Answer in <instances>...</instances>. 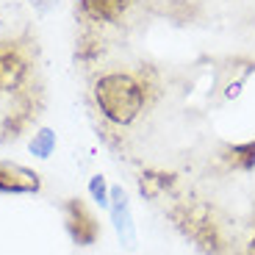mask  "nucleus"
Segmentation results:
<instances>
[{
	"instance_id": "obj_1",
	"label": "nucleus",
	"mask_w": 255,
	"mask_h": 255,
	"mask_svg": "<svg viewBox=\"0 0 255 255\" xmlns=\"http://www.w3.org/2000/svg\"><path fill=\"white\" fill-rule=\"evenodd\" d=\"M95 106L106 122L117 128L133 125L153 103L155 81L150 70H109L92 83Z\"/></svg>"
},
{
	"instance_id": "obj_7",
	"label": "nucleus",
	"mask_w": 255,
	"mask_h": 255,
	"mask_svg": "<svg viewBox=\"0 0 255 255\" xmlns=\"http://www.w3.org/2000/svg\"><path fill=\"white\" fill-rule=\"evenodd\" d=\"M136 0H78V14L95 25H114L130 11Z\"/></svg>"
},
{
	"instance_id": "obj_15",
	"label": "nucleus",
	"mask_w": 255,
	"mask_h": 255,
	"mask_svg": "<svg viewBox=\"0 0 255 255\" xmlns=\"http://www.w3.org/2000/svg\"><path fill=\"white\" fill-rule=\"evenodd\" d=\"M244 255H255V236L247 242V247H244Z\"/></svg>"
},
{
	"instance_id": "obj_8",
	"label": "nucleus",
	"mask_w": 255,
	"mask_h": 255,
	"mask_svg": "<svg viewBox=\"0 0 255 255\" xmlns=\"http://www.w3.org/2000/svg\"><path fill=\"white\" fill-rule=\"evenodd\" d=\"M253 72H255L253 58H228V61L219 67V81H217V86L222 89L225 100H236Z\"/></svg>"
},
{
	"instance_id": "obj_14",
	"label": "nucleus",
	"mask_w": 255,
	"mask_h": 255,
	"mask_svg": "<svg viewBox=\"0 0 255 255\" xmlns=\"http://www.w3.org/2000/svg\"><path fill=\"white\" fill-rule=\"evenodd\" d=\"M56 3V0H31V6L36 8L39 14H45V11H50V6Z\"/></svg>"
},
{
	"instance_id": "obj_10",
	"label": "nucleus",
	"mask_w": 255,
	"mask_h": 255,
	"mask_svg": "<svg viewBox=\"0 0 255 255\" xmlns=\"http://www.w3.org/2000/svg\"><path fill=\"white\" fill-rule=\"evenodd\" d=\"M219 158L239 172H253L255 169V139L242 141V144H225Z\"/></svg>"
},
{
	"instance_id": "obj_6",
	"label": "nucleus",
	"mask_w": 255,
	"mask_h": 255,
	"mask_svg": "<svg viewBox=\"0 0 255 255\" xmlns=\"http://www.w3.org/2000/svg\"><path fill=\"white\" fill-rule=\"evenodd\" d=\"M42 175L17 161H0V194H36Z\"/></svg>"
},
{
	"instance_id": "obj_4",
	"label": "nucleus",
	"mask_w": 255,
	"mask_h": 255,
	"mask_svg": "<svg viewBox=\"0 0 255 255\" xmlns=\"http://www.w3.org/2000/svg\"><path fill=\"white\" fill-rule=\"evenodd\" d=\"M64 228L78 247H89L100 239V222H97L95 211L86 205V200L81 197L64 200Z\"/></svg>"
},
{
	"instance_id": "obj_3",
	"label": "nucleus",
	"mask_w": 255,
	"mask_h": 255,
	"mask_svg": "<svg viewBox=\"0 0 255 255\" xmlns=\"http://www.w3.org/2000/svg\"><path fill=\"white\" fill-rule=\"evenodd\" d=\"M31 47L19 39H0V95H17L31 81Z\"/></svg>"
},
{
	"instance_id": "obj_11",
	"label": "nucleus",
	"mask_w": 255,
	"mask_h": 255,
	"mask_svg": "<svg viewBox=\"0 0 255 255\" xmlns=\"http://www.w3.org/2000/svg\"><path fill=\"white\" fill-rule=\"evenodd\" d=\"M175 183H178L175 175L158 172V169H147V172H141V178H139V191L147 200H161Z\"/></svg>"
},
{
	"instance_id": "obj_9",
	"label": "nucleus",
	"mask_w": 255,
	"mask_h": 255,
	"mask_svg": "<svg viewBox=\"0 0 255 255\" xmlns=\"http://www.w3.org/2000/svg\"><path fill=\"white\" fill-rule=\"evenodd\" d=\"M25 89H28V86H25ZM25 89L17 92V106H14V111H8V114L3 117V122H0V141L17 139V136L31 125L33 117H36V103H33V95H31V92H25Z\"/></svg>"
},
{
	"instance_id": "obj_2",
	"label": "nucleus",
	"mask_w": 255,
	"mask_h": 255,
	"mask_svg": "<svg viewBox=\"0 0 255 255\" xmlns=\"http://www.w3.org/2000/svg\"><path fill=\"white\" fill-rule=\"evenodd\" d=\"M172 219L186 236H189L191 242H197V247H203L205 253L222 255L225 250H228V239H225V233H222V225L214 219L208 205L180 203V205H175Z\"/></svg>"
},
{
	"instance_id": "obj_5",
	"label": "nucleus",
	"mask_w": 255,
	"mask_h": 255,
	"mask_svg": "<svg viewBox=\"0 0 255 255\" xmlns=\"http://www.w3.org/2000/svg\"><path fill=\"white\" fill-rule=\"evenodd\" d=\"M109 214H111V225H114V233H117V239H120V244L125 250H136L139 236H136L133 214H130V200H128L122 186H111Z\"/></svg>"
},
{
	"instance_id": "obj_13",
	"label": "nucleus",
	"mask_w": 255,
	"mask_h": 255,
	"mask_svg": "<svg viewBox=\"0 0 255 255\" xmlns=\"http://www.w3.org/2000/svg\"><path fill=\"white\" fill-rule=\"evenodd\" d=\"M89 194H92V200H95L100 208L109 211V205H111V189H109V183H106V178H103V175H92V178H89Z\"/></svg>"
},
{
	"instance_id": "obj_12",
	"label": "nucleus",
	"mask_w": 255,
	"mask_h": 255,
	"mask_svg": "<svg viewBox=\"0 0 255 255\" xmlns=\"http://www.w3.org/2000/svg\"><path fill=\"white\" fill-rule=\"evenodd\" d=\"M28 150L36 158H50L53 150H56V133H53L50 128H39L36 133H33L31 144H28Z\"/></svg>"
}]
</instances>
